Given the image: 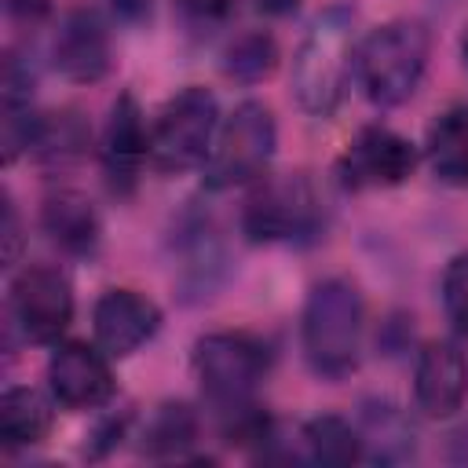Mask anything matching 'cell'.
<instances>
[{"mask_svg":"<svg viewBox=\"0 0 468 468\" xmlns=\"http://www.w3.org/2000/svg\"><path fill=\"white\" fill-rule=\"evenodd\" d=\"M355 58V15L344 4L325 7L292 58V95L311 117H333L344 102Z\"/></svg>","mask_w":468,"mask_h":468,"instance_id":"cell-1","label":"cell"},{"mask_svg":"<svg viewBox=\"0 0 468 468\" xmlns=\"http://www.w3.org/2000/svg\"><path fill=\"white\" fill-rule=\"evenodd\" d=\"M366 307L362 292L344 278H325L303 303V355L325 380H340L358 366Z\"/></svg>","mask_w":468,"mask_h":468,"instance_id":"cell-2","label":"cell"},{"mask_svg":"<svg viewBox=\"0 0 468 468\" xmlns=\"http://www.w3.org/2000/svg\"><path fill=\"white\" fill-rule=\"evenodd\" d=\"M428 66V33L420 22H384L377 26L362 48L355 51L358 80L377 106H399L406 102Z\"/></svg>","mask_w":468,"mask_h":468,"instance_id":"cell-3","label":"cell"},{"mask_svg":"<svg viewBox=\"0 0 468 468\" xmlns=\"http://www.w3.org/2000/svg\"><path fill=\"white\" fill-rule=\"evenodd\" d=\"M201 391L227 417L252 406V391L267 373V347L249 333H208L194 347Z\"/></svg>","mask_w":468,"mask_h":468,"instance_id":"cell-4","label":"cell"},{"mask_svg":"<svg viewBox=\"0 0 468 468\" xmlns=\"http://www.w3.org/2000/svg\"><path fill=\"white\" fill-rule=\"evenodd\" d=\"M219 106L208 88H183L172 95L150 132V161L161 172H186L212 154Z\"/></svg>","mask_w":468,"mask_h":468,"instance_id":"cell-5","label":"cell"},{"mask_svg":"<svg viewBox=\"0 0 468 468\" xmlns=\"http://www.w3.org/2000/svg\"><path fill=\"white\" fill-rule=\"evenodd\" d=\"M274 117L263 102H241L219 128V139L205 161V183L212 190L241 186L256 179L274 154Z\"/></svg>","mask_w":468,"mask_h":468,"instance_id":"cell-6","label":"cell"},{"mask_svg":"<svg viewBox=\"0 0 468 468\" xmlns=\"http://www.w3.org/2000/svg\"><path fill=\"white\" fill-rule=\"evenodd\" d=\"M322 223V205L307 176L267 179L241 212V230L249 241H300Z\"/></svg>","mask_w":468,"mask_h":468,"instance_id":"cell-7","label":"cell"},{"mask_svg":"<svg viewBox=\"0 0 468 468\" xmlns=\"http://www.w3.org/2000/svg\"><path fill=\"white\" fill-rule=\"evenodd\" d=\"M11 311L29 340L51 344L73 318L69 282L55 267H26L11 285Z\"/></svg>","mask_w":468,"mask_h":468,"instance_id":"cell-8","label":"cell"},{"mask_svg":"<svg viewBox=\"0 0 468 468\" xmlns=\"http://www.w3.org/2000/svg\"><path fill=\"white\" fill-rule=\"evenodd\" d=\"M417 168V150L391 128H362L340 161L347 186H399Z\"/></svg>","mask_w":468,"mask_h":468,"instance_id":"cell-9","label":"cell"},{"mask_svg":"<svg viewBox=\"0 0 468 468\" xmlns=\"http://www.w3.org/2000/svg\"><path fill=\"white\" fill-rule=\"evenodd\" d=\"M48 384L55 399L69 410H95L113 395V377L106 358L88 344H62L48 362Z\"/></svg>","mask_w":468,"mask_h":468,"instance_id":"cell-10","label":"cell"},{"mask_svg":"<svg viewBox=\"0 0 468 468\" xmlns=\"http://www.w3.org/2000/svg\"><path fill=\"white\" fill-rule=\"evenodd\" d=\"M55 69L77 84H91L110 69V33L95 11H73L62 18L51 44Z\"/></svg>","mask_w":468,"mask_h":468,"instance_id":"cell-11","label":"cell"},{"mask_svg":"<svg viewBox=\"0 0 468 468\" xmlns=\"http://www.w3.org/2000/svg\"><path fill=\"white\" fill-rule=\"evenodd\" d=\"M157 307L154 300L139 296L135 289H110L95 303V340L106 355H132L157 333Z\"/></svg>","mask_w":468,"mask_h":468,"instance_id":"cell-12","label":"cell"},{"mask_svg":"<svg viewBox=\"0 0 468 468\" xmlns=\"http://www.w3.org/2000/svg\"><path fill=\"white\" fill-rule=\"evenodd\" d=\"M413 395H417V406L428 417L457 413L464 395H468V362H464V355L446 340L428 344L417 358Z\"/></svg>","mask_w":468,"mask_h":468,"instance_id":"cell-13","label":"cell"},{"mask_svg":"<svg viewBox=\"0 0 468 468\" xmlns=\"http://www.w3.org/2000/svg\"><path fill=\"white\" fill-rule=\"evenodd\" d=\"M146 157H150V135L143 128V110L132 95H117L102 132V165L113 190H132Z\"/></svg>","mask_w":468,"mask_h":468,"instance_id":"cell-14","label":"cell"},{"mask_svg":"<svg viewBox=\"0 0 468 468\" xmlns=\"http://www.w3.org/2000/svg\"><path fill=\"white\" fill-rule=\"evenodd\" d=\"M40 223L48 230V238L66 249V252H91L99 245V216L91 208V201L77 190H58L44 201V212H40Z\"/></svg>","mask_w":468,"mask_h":468,"instance_id":"cell-15","label":"cell"},{"mask_svg":"<svg viewBox=\"0 0 468 468\" xmlns=\"http://www.w3.org/2000/svg\"><path fill=\"white\" fill-rule=\"evenodd\" d=\"M428 161L442 183H468V106H450L431 121Z\"/></svg>","mask_w":468,"mask_h":468,"instance_id":"cell-16","label":"cell"},{"mask_svg":"<svg viewBox=\"0 0 468 468\" xmlns=\"http://www.w3.org/2000/svg\"><path fill=\"white\" fill-rule=\"evenodd\" d=\"M51 428V406L33 388H7L0 399V442L7 450L33 446Z\"/></svg>","mask_w":468,"mask_h":468,"instance_id":"cell-17","label":"cell"},{"mask_svg":"<svg viewBox=\"0 0 468 468\" xmlns=\"http://www.w3.org/2000/svg\"><path fill=\"white\" fill-rule=\"evenodd\" d=\"M84 146H88V124L73 110L40 117L37 121V132H33V143H29V150L44 165H69L73 157L84 154Z\"/></svg>","mask_w":468,"mask_h":468,"instance_id":"cell-18","label":"cell"},{"mask_svg":"<svg viewBox=\"0 0 468 468\" xmlns=\"http://www.w3.org/2000/svg\"><path fill=\"white\" fill-rule=\"evenodd\" d=\"M362 446H373V461H406L413 457V428L388 402H377L362 413Z\"/></svg>","mask_w":468,"mask_h":468,"instance_id":"cell-19","label":"cell"},{"mask_svg":"<svg viewBox=\"0 0 468 468\" xmlns=\"http://www.w3.org/2000/svg\"><path fill=\"white\" fill-rule=\"evenodd\" d=\"M303 442L318 464H351L362 457V431H355L344 417H314L303 428Z\"/></svg>","mask_w":468,"mask_h":468,"instance_id":"cell-20","label":"cell"},{"mask_svg":"<svg viewBox=\"0 0 468 468\" xmlns=\"http://www.w3.org/2000/svg\"><path fill=\"white\" fill-rule=\"evenodd\" d=\"M143 439H146L143 450L150 457H179L197 439V420L183 402H168L150 417Z\"/></svg>","mask_w":468,"mask_h":468,"instance_id":"cell-21","label":"cell"},{"mask_svg":"<svg viewBox=\"0 0 468 468\" xmlns=\"http://www.w3.org/2000/svg\"><path fill=\"white\" fill-rule=\"evenodd\" d=\"M278 62V48L267 33H245L238 37L230 48H227V62L223 69L234 77V80H245V84H256L263 80Z\"/></svg>","mask_w":468,"mask_h":468,"instance_id":"cell-22","label":"cell"},{"mask_svg":"<svg viewBox=\"0 0 468 468\" xmlns=\"http://www.w3.org/2000/svg\"><path fill=\"white\" fill-rule=\"evenodd\" d=\"M442 307L453 329L468 336V252L453 256L442 274Z\"/></svg>","mask_w":468,"mask_h":468,"instance_id":"cell-23","label":"cell"},{"mask_svg":"<svg viewBox=\"0 0 468 468\" xmlns=\"http://www.w3.org/2000/svg\"><path fill=\"white\" fill-rule=\"evenodd\" d=\"M172 7L179 15V22L197 37L216 33L234 15V0H172Z\"/></svg>","mask_w":468,"mask_h":468,"instance_id":"cell-24","label":"cell"},{"mask_svg":"<svg viewBox=\"0 0 468 468\" xmlns=\"http://www.w3.org/2000/svg\"><path fill=\"white\" fill-rule=\"evenodd\" d=\"M4 7H7V15L15 18V22H40L48 11H51V0H4Z\"/></svg>","mask_w":468,"mask_h":468,"instance_id":"cell-25","label":"cell"},{"mask_svg":"<svg viewBox=\"0 0 468 468\" xmlns=\"http://www.w3.org/2000/svg\"><path fill=\"white\" fill-rule=\"evenodd\" d=\"M18 216H15V205L4 197V263H15L18 260Z\"/></svg>","mask_w":468,"mask_h":468,"instance_id":"cell-26","label":"cell"},{"mask_svg":"<svg viewBox=\"0 0 468 468\" xmlns=\"http://www.w3.org/2000/svg\"><path fill=\"white\" fill-rule=\"evenodd\" d=\"M146 7H150V0H113V11H117L121 18H128V22L143 18V15H146Z\"/></svg>","mask_w":468,"mask_h":468,"instance_id":"cell-27","label":"cell"},{"mask_svg":"<svg viewBox=\"0 0 468 468\" xmlns=\"http://www.w3.org/2000/svg\"><path fill=\"white\" fill-rule=\"evenodd\" d=\"M296 4L300 0H256V7L267 15H289V11H296Z\"/></svg>","mask_w":468,"mask_h":468,"instance_id":"cell-28","label":"cell"}]
</instances>
